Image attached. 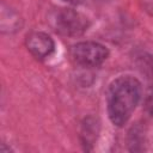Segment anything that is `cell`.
<instances>
[{
    "label": "cell",
    "mask_w": 153,
    "mask_h": 153,
    "mask_svg": "<svg viewBox=\"0 0 153 153\" xmlns=\"http://www.w3.org/2000/svg\"><path fill=\"white\" fill-rule=\"evenodd\" d=\"M141 85L137 79L126 75L115 79L108 88V114L115 126H123L140 100Z\"/></svg>",
    "instance_id": "1"
},
{
    "label": "cell",
    "mask_w": 153,
    "mask_h": 153,
    "mask_svg": "<svg viewBox=\"0 0 153 153\" xmlns=\"http://www.w3.org/2000/svg\"><path fill=\"white\" fill-rule=\"evenodd\" d=\"M54 30L63 36H80L87 27L86 19L78 12L69 8H61L50 18Z\"/></svg>",
    "instance_id": "2"
},
{
    "label": "cell",
    "mask_w": 153,
    "mask_h": 153,
    "mask_svg": "<svg viewBox=\"0 0 153 153\" xmlns=\"http://www.w3.org/2000/svg\"><path fill=\"white\" fill-rule=\"evenodd\" d=\"M72 57L79 65L96 67L102 65L109 56V50L97 42H80L72 47Z\"/></svg>",
    "instance_id": "3"
},
{
    "label": "cell",
    "mask_w": 153,
    "mask_h": 153,
    "mask_svg": "<svg viewBox=\"0 0 153 153\" xmlns=\"http://www.w3.org/2000/svg\"><path fill=\"white\" fill-rule=\"evenodd\" d=\"M26 47L35 57L45 59L53 54L55 43L53 38L44 32H32L26 38Z\"/></svg>",
    "instance_id": "4"
},
{
    "label": "cell",
    "mask_w": 153,
    "mask_h": 153,
    "mask_svg": "<svg viewBox=\"0 0 153 153\" xmlns=\"http://www.w3.org/2000/svg\"><path fill=\"white\" fill-rule=\"evenodd\" d=\"M137 66L141 73L146 74L147 78H153V56H141L139 57Z\"/></svg>",
    "instance_id": "5"
},
{
    "label": "cell",
    "mask_w": 153,
    "mask_h": 153,
    "mask_svg": "<svg viewBox=\"0 0 153 153\" xmlns=\"http://www.w3.org/2000/svg\"><path fill=\"white\" fill-rule=\"evenodd\" d=\"M143 106H145V110L151 115L153 116V85H151L146 93H145V98H143Z\"/></svg>",
    "instance_id": "6"
},
{
    "label": "cell",
    "mask_w": 153,
    "mask_h": 153,
    "mask_svg": "<svg viewBox=\"0 0 153 153\" xmlns=\"http://www.w3.org/2000/svg\"><path fill=\"white\" fill-rule=\"evenodd\" d=\"M63 1L69 2V4H79V2H81L82 0H63Z\"/></svg>",
    "instance_id": "7"
}]
</instances>
